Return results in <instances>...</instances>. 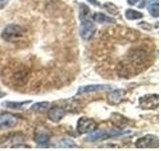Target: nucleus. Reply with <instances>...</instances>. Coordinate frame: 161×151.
I'll use <instances>...</instances> for the list:
<instances>
[{"instance_id":"nucleus-8","label":"nucleus","mask_w":161,"mask_h":151,"mask_svg":"<svg viewBox=\"0 0 161 151\" xmlns=\"http://www.w3.org/2000/svg\"><path fill=\"white\" fill-rule=\"evenodd\" d=\"M65 113H67V110L64 107H60V106H53V107L48 108V112H47V117L50 121H53L54 123H58L60 120H62Z\"/></svg>"},{"instance_id":"nucleus-15","label":"nucleus","mask_w":161,"mask_h":151,"mask_svg":"<svg viewBox=\"0 0 161 151\" xmlns=\"http://www.w3.org/2000/svg\"><path fill=\"white\" fill-rule=\"evenodd\" d=\"M125 16L126 18L130 20H137L143 17V13L134 9H127L125 11Z\"/></svg>"},{"instance_id":"nucleus-11","label":"nucleus","mask_w":161,"mask_h":151,"mask_svg":"<svg viewBox=\"0 0 161 151\" xmlns=\"http://www.w3.org/2000/svg\"><path fill=\"white\" fill-rule=\"evenodd\" d=\"M112 87L109 85H89V86H84L80 87L78 91L77 95H82V94H87V93H93V92H99V91H104V90H111Z\"/></svg>"},{"instance_id":"nucleus-19","label":"nucleus","mask_w":161,"mask_h":151,"mask_svg":"<svg viewBox=\"0 0 161 151\" xmlns=\"http://www.w3.org/2000/svg\"><path fill=\"white\" fill-rule=\"evenodd\" d=\"M59 146H62V147L70 148V147H75V146H77V144H75L74 141L70 140V139H63L59 142Z\"/></svg>"},{"instance_id":"nucleus-16","label":"nucleus","mask_w":161,"mask_h":151,"mask_svg":"<svg viewBox=\"0 0 161 151\" xmlns=\"http://www.w3.org/2000/svg\"><path fill=\"white\" fill-rule=\"evenodd\" d=\"M31 103V101H25V102H4L3 106H6L10 109H21L26 105Z\"/></svg>"},{"instance_id":"nucleus-3","label":"nucleus","mask_w":161,"mask_h":151,"mask_svg":"<svg viewBox=\"0 0 161 151\" xmlns=\"http://www.w3.org/2000/svg\"><path fill=\"white\" fill-rule=\"evenodd\" d=\"M127 132H124V131H105V130H99V131H93L91 132V134L88 136L86 140L89 141V142H95V141L98 140H104V139H108L111 137H117V136L123 135Z\"/></svg>"},{"instance_id":"nucleus-22","label":"nucleus","mask_w":161,"mask_h":151,"mask_svg":"<svg viewBox=\"0 0 161 151\" xmlns=\"http://www.w3.org/2000/svg\"><path fill=\"white\" fill-rule=\"evenodd\" d=\"M139 1H140V0H128V4H130V5H136Z\"/></svg>"},{"instance_id":"nucleus-17","label":"nucleus","mask_w":161,"mask_h":151,"mask_svg":"<svg viewBox=\"0 0 161 151\" xmlns=\"http://www.w3.org/2000/svg\"><path fill=\"white\" fill-rule=\"evenodd\" d=\"M104 8H105L106 10H107L108 12H110L111 14H114V15H116V14H118V13H119L117 6H116L115 4L111 3V2H107V3H105V4H104Z\"/></svg>"},{"instance_id":"nucleus-4","label":"nucleus","mask_w":161,"mask_h":151,"mask_svg":"<svg viewBox=\"0 0 161 151\" xmlns=\"http://www.w3.org/2000/svg\"><path fill=\"white\" fill-rule=\"evenodd\" d=\"M98 125L95 122V120L88 117H82L78 120L77 124V131L79 134H86L91 133L97 129Z\"/></svg>"},{"instance_id":"nucleus-7","label":"nucleus","mask_w":161,"mask_h":151,"mask_svg":"<svg viewBox=\"0 0 161 151\" xmlns=\"http://www.w3.org/2000/svg\"><path fill=\"white\" fill-rule=\"evenodd\" d=\"M19 122L18 117L11 113H1L0 114V130L11 129L15 127Z\"/></svg>"},{"instance_id":"nucleus-20","label":"nucleus","mask_w":161,"mask_h":151,"mask_svg":"<svg viewBox=\"0 0 161 151\" xmlns=\"http://www.w3.org/2000/svg\"><path fill=\"white\" fill-rule=\"evenodd\" d=\"M9 1H10V0H0V9H2V8H4L5 6H6Z\"/></svg>"},{"instance_id":"nucleus-2","label":"nucleus","mask_w":161,"mask_h":151,"mask_svg":"<svg viewBox=\"0 0 161 151\" xmlns=\"http://www.w3.org/2000/svg\"><path fill=\"white\" fill-rule=\"evenodd\" d=\"M80 35L85 40L91 39L94 36L96 31H97V27H96L95 23L91 19H89V17L80 18Z\"/></svg>"},{"instance_id":"nucleus-10","label":"nucleus","mask_w":161,"mask_h":151,"mask_svg":"<svg viewBox=\"0 0 161 151\" xmlns=\"http://www.w3.org/2000/svg\"><path fill=\"white\" fill-rule=\"evenodd\" d=\"M125 95H126L125 90L118 89V90L112 91V92H110L107 96V102L110 105H114V106L119 105L123 101Z\"/></svg>"},{"instance_id":"nucleus-21","label":"nucleus","mask_w":161,"mask_h":151,"mask_svg":"<svg viewBox=\"0 0 161 151\" xmlns=\"http://www.w3.org/2000/svg\"><path fill=\"white\" fill-rule=\"evenodd\" d=\"M88 1L90 3H92L93 5H95V6H98V7L101 6V3L99 2V0H88Z\"/></svg>"},{"instance_id":"nucleus-9","label":"nucleus","mask_w":161,"mask_h":151,"mask_svg":"<svg viewBox=\"0 0 161 151\" xmlns=\"http://www.w3.org/2000/svg\"><path fill=\"white\" fill-rule=\"evenodd\" d=\"M49 139H50V134L48 132V130H47V129L40 128L34 132V141L38 146L47 147L48 145Z\"/></svg>"},{"instance_id":"nucleus-12","label":"nucleus","mask_w":161,"mask_h":151,"mask_svg":"<svg viewBox=\"0 0 161 151\" xmlns=\"http://www.w3.org/2000/svg\"><path fill=\"white\" fill-rule=\"evenodd\" d=\"M93 20L98 23L101 24H115L116 23V20L112 17L108 16L104 13H101V12H96L93 14Z\"/></svg>"},{"instance_id":"nucleus-1","label":"nucleus","mask_w":161,"mask_h":151,"mask_svg":"<svg viewBox=\"0 0 161 151\" xmlns=\"http://www.w3.org/2000/svg\"><path fill=\"white\" fill-rule=\"evenodd\" d=\"M24 34V29L16 24H9L3 29L1 37L8 42H14L22 37Z\"/></svg>"},{"instance_id":"nucleus-13","label":"nucleus","mask_w":161,"mask_h":151,"mask_svg":"<svg viewBox=\"0 0 161 151\" xmlns=\"http://www.w3.org/2000/svg\"><path fill=\"white\" fill-rule=\"evenodd\" d=\"M147 9H148L149 13L152 15L153 17L158 18V16H159V0H150L147 5Z\"/></svg>"},{"instance_id":"nucleus-14","label":"nucleus","mask_w":161,"mask_h":151,"mask_svg":"<svg viewBox=\"0 0 161 151\" xmlns=\"http://www.w3.org/2000/svg\"><path fill=\"white\" fill-rule=\"evenodd\" d=\"M50 104L48 102H39V103H35L31 106L30 110L33 111V112H37V113H42L44 111L48 110Z\"/></svg>"},{"instance_id":"nucleus-5","label":"nucleus","mask_w":161,"mask_h":151,"mask_svg":"<svg viewBox=\"0 0 161 151\" xmlns=\"http://www.w3.org/2000/svg\"><path fill=\"white\" fill-rule=\"evenodd\" d=\"M139 106L142 109L146 110L157 109L159 106V96L157 94L145 95L139 99Z\"/></svg>"},{"instance_id":"nucleus-18","label":"nucleus","mask_w":161,"mask_h":151,"mask_svg":"<svg viewBox=\"0 0 161 151\" xmlns=\"http://www.w3.org/2000/svg\"><path fill=\"white\" fill-rule=\"evenodd\" d=\"M89 15H90V8L86 4L82 3L80 8V18L89 17Z\"/></svg>"},{"instance_id":"nucleus-6","label":"nucleus","mask_w":161,"mask_h":151,"mask_svg":"<svg viewBox=\"0 0 161 151\" xmlns=\"http://www.w3.org/2000/svg\"><path fill=\"white\" fill-rule=\"evenodd\" d=\"M137 148H157L159 146V139L155 135H146L139 138L135 142Z\"/></svg>"}]
</instances>
